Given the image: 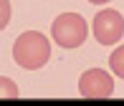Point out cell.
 <instances>
[{
  "label": "cell",
  "instance_id": "cell-4",
  "mask_svg": "<svg viewBox=\"0 0 124 106\" xmlns=\"http://www.w3.org/2000/svg\"><path fill=\"white\" fill-rule=\"evenodd\" d=\"M91 28H94V38L101 46H114L124 35V18L116 10H101V13H96Z\"/></svg>",
  "mask_w": 124,
  "mask_h": 106
},
{
  "label": "cell",
  "instance_id": "cell-5",
  "mask_svg": "<svg viewBox=\"0 0 124 106\" xmlns=\"http://www.w3.org/2000/svg\"><path fill=\"white\" fill-rule=\"evenodd\" d=\"M20 91H18V83L8 76H0V99H18Z\"/></svg>",
  "mask_w": 124,
  "mask_h": 106
},
{
  "label": "cell",
  "instance_id": "cell-3",
  "mask_svg": "<svg viewBox=\"0 0 124 106\" xmlns=\"http://www.w3.org/2000/svg\"><path fill=\"white\" fill-rule=\"evenodd\" d=\"M78 93L81 99H109L114 93V78L104 68H89L78 78Z\"/></svg>",
  "mask_w": 124,
  "mask_h": 106
},
{
  "label": "cell",
  "instance_id": "cell-1",
  "mask_svg": "<svg viewBox=\"0 0 124 106\" xmlns=\"http://www.w3.org/2000/svg\"><path fill=\"white\" fill-rule=\"evenodd\" d=\"M51 58V41L38 30H25L13 43V61L25 71H38Z\"/></svg>",
  "mask_w": 124,
  "mask_h": 106
},
{
  "label": "cell",
  "instance_id": "cell-6",
  "mask_svg": "<svg viewBox=\"0 0 124 106\" xmlns=\"http://www.w3.org/2000/svg\"><path fill=\"white\" fill-rule=\"evenodd\" d=\"M109 68L114 71L119 78H124V46H119L114 53L109 56Z\"/></svg>",
  "mask_w": 124,
  "mask_h": 106
},
{
  "label": "cell",
  "instance_id": "cell-2",
  "mask_svg": "<svg viewBox=\"0 0 124 106\" xmlns=\"http://www.w3.org/2000/svg\"><path fill=\"white\" fill-rule=\"evenodd\" d=\"M51 38L61 48H78L89 38V25L78 13H61L51 25Z\"/></svg>",
  "mask_w": 124,
  "mask_h": 106
},
{
  "label": "cell",
  "instance_id": "cell-8",
  "mask_svg": "<svg viewBox=\"0 0 124 106\" xmlns=\"http://www.w3.org/2000/svg\"><path fill=\"white\" fill-rule=\"evenodd\" d=\"M89 3H94V5H104V3H109V0H89Z\"/></svg>",
  "mask_w": 124,
  "mask_h": 106
},
{
  "label": "cell",
  "instance_id": "cell-7",
  "mask_svg": "<svg viewBox=\"0 0 124 106\" xmlns=\"http://www.w3.org/2000/svg\"><path fill=\"white\" fill-rule=\"evenodd\" d=\"M10 23V0H0V30Z\"/></svg>",
  "mask_w": 124,
  "mask_h": 106
}]
</instances>
